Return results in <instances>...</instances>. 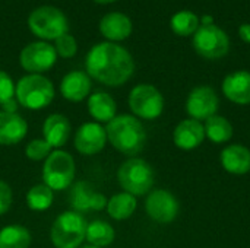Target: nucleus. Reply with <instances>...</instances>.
<instances>
[{
  "label": "nucleus",
  "instance_id": "36",
  "mask_svg": "<svg viewBox=\"0 0 250 248\" xmlns=\"http://www.w3.org/2000/svg\"><path fill=\"white\" fill-rule=\"evenodd\" d=\"M94 1L101 3V4H107V3H113V1H116V0H94Z\"/></svg>",
  "mask_w": 250,
  "mask_h": 248
},
{
  "label": "nucleus",
  "instance_id": "13",
  "mask_svg": "<svg viewBox=\"0 0 250 248\" xmlns=\"http://www.w3.org/2000/svg\"><path fill=\"white\" fill-rule=\"evenodd\" d=\"M107 142L105 127L97 121L81 124L73 137L75 149L83 156H94L100 153L105 148Z\"/></svg>",
  "mask_w": 250,
  "mask_h": 248
},
{
  "label": "nucleus",
  "instance_id": "32",
  "mask_svg": "<svg viewBox=\"0 0 250 248\" xmlns=\"http://www.w3.org/2000/svg\"><path fill=\"white\" fill-rule=\"evenodd\" d=\"M12 202H13V193L10 186L6 181L0 180V216L9 212Z\"/></svg>",
  "mask_w": 250,
  "mask_h": 248
},
{
  "label": "nucleus",
  "instance_id": "21",
  "mask_svg": "<svg viewBox=\"0 0 250 248\" xmlns=\"http://www.w3.org/2000/svg\"><path fill=\"white\" fill-rule=\"evenodd\" d=\"M133 25L127 15L120 12L107 13L100 22V31L110 42L126 39L132 34Z\"/></svg>",
  "mask_w": 250,
  "mask_h": 248
},
{
  "label": "nucleus",
  "instance_id": "10",
  "mask_svg": "<svg viewBox=\"0 0 250 248\" xmlns=\"http://www.w3.org/2000/svg\"><path fill=\"white\" fill-rule=\"evenodd\" d=\"M57 61L54 45L47 41H35L22 48L19 54V64L31 75H41L50 70Z\"/></svg>",
  "mask_w": 250,
  "mask_h": 248
},
{
  "label": "nucleus",
  "instance_id": "8",
  "mask_svg": "<svg viewBox=\"0 0 250 248\" xmlns=\"http://www.w3.org/2000/svg\"><path fill=\"white\" fill-rule=\"evenodd\" d=\"M127 102L132 115L148 121L157 120L164 111L163 94L149 83H139L132 88Z\"/></svg>",
  "mask_w": 250,
  "mask_h": 248
},
{
  "label": "nucleus",
  "instance_id": "31",
  "mask_svg": "<svg viewBox=\"0 0 250 248\" xmlns=\"http://www.w3.org/2000/svg\"><path fill=\"white\" fill-rule=\"evenodd\" d=\"M13 98H15V82L6 72L0 70V105H3L4 102Z\"/></svg>",
  "mask_w": 250,
  "mask_h": 248
},
{
  "label": "nucleus",
  "instance_id": "22",
  "mask_svg": "<svg viewBox=\"0 0 250 248\" xmlns=\"http://www.w3.org/2000/svg\"><path fill=\"white\" fill-rule=\"evenodd\" d=\"M88 113L94 121L103 124L117 115V104L107 92H94L88 96Z\"/></svg>",
  "mask_w": 250,
  "mask_h": 248
},
{
  "label": "nucleus",
  "instance_id": "17",
  "mask_svg": "<svg viewBox=\"0 0 250 248\" xmlns=\"http://www.w3.org/2000/svg\"><path fill=\"white\" fill-rule=\"evenodd\" d=\"M224 96L237 105L250 104V72L236 70L227 75L221 85Z\"/></svg>",
  "mask_w": 250,
  "mask_h": 248
},
{
  "label": "nucleus",
  "instance_id": "29",
  "mask_svg": "<svg viewBox=\"0 0 250 248\" xmlns=\"http://www.w3.org/2000/svg\"><path fill=\"white\" fill-rule=\"evenodd\" d=\"M53 151L54 149L42 137L41 139H32L25 146V155H26V158L31 159V161H34V162L45 161Z\"/></svg>",
  "mask_w": 250,
  "mask_h": 248
},
{
  "label": "nucleus",
  "instance_id": "23",
  "mask_svg": "<svg viewBox=\"0 0 250 248\" xmlns=\"http://www.w3.org/2000/svg\"><path fill=\"white\" fill-rule=\"evenodd\" d=\"M138 208V200L135 196L122 191L114 196H111L107 200V213L114 221H126L129 219Z\"/></svg>",
  "mask_w": 250,
  "mask_h": 248
},
{
  "label": "nucleus",
  "instance_id": "15",
  "mask_svg": "<svg viewBox=\"0 0 250 248\" xmlns=\"http://www.w3.org/2000/svg\"><path fill=\"white\" fill-rule=\"evenodd\" d=\"M205 140V127L193 118L182 120L173 132V142L182 151H193Z\"/></svg>",
  "mask_w": 250,
  "mask_h": 248
},
{
  "label": "nucleus",
  "instance_id": "27",
  "mask_svg": "<svg viewBox=\"0 0 250 248\" xmlns=\"http://www.w3.org/2000/svg\"><path fill=\"white\" fill-rule=\"evenodd\" d=\"M54 191L44 183L32 186L26 193V206L32 212H44L51 208Z\"/></svg>",
  "mask_w": 250,
  "mask_h": 248
},
{
  "label": "nucleus",
  "instance_id": "24",
  "mask_svg": "<svg viewBox=\"0 0 250 248\" xmlns=\"http://www.w3.org/2000/svg\"><path fill=\"white\" fill-rule=\"evenodd\" d=\"M31 243L32 235L23 225L13 224L0 229V248H29Z\"/></svg>",
  "mask_w": 250,
  "mask_h": 248
},
{
  "label": "nucleus",
  "instance_id": "30",
  "mask_svg": "<svg viewBox=\"0 0 250 248\" xmlns=\"http://www.w3.org/2000/svg\"><path fill=\"white\" fill-rule=\"evenodd\" d=\"M54 50H56L57 56H60L63 58H70L78 51L76 39L69 32H66L63 35H60L57 39H54Z\"/></svg>",
  "mask_w": 250,
  "mask_h": 248
},
{
  "label": "nucleus",
  "instance_id": "6",
  "mask_svg": "<svg viewBox=\"0 0 250 248\" xmlns=\"http://www.w3.org/2000/svg\"><path fill=\"white\" fill-rule=\"evenodd\" d=\"M76 175V165L73 156L63 151L54 149L42 164V183L53 191H63L69 189Z\"/></svg>",
  "mask_w": 250,
  "mask_h": 248
},
{
  "label": "nucleus",
  "instance_id": "4",
  "mask_svg": "<svg viewBox=\"0 0 250 248\" xmlns=\"http://www.w3.org/2000/svg\"><path fill=\"white\" fill-rule=\"evenodd\" d=\"M117 181L123 191L138 197L152 190L155 174L152 167L142 158L133 156L126 159L117 170Z\"/></svg>",
  "mask_w": 250,
  "mask_h": 248
},
{
  "label": "nucleus",
  "instance_id": "20",
  "mask_svg": "<svg viewBox=\"0 0 250 248\" xmlns=\"http://www.w3.org/2000/svg\"><path fill=\"white\" fill-rule=\"evenodd\" d=\"M220 162L229 174L245 175L250 171V149L239 143L229 145L221 151Z\"/></svg>",
  "mask_w": 250,
  "mask_h": 248
},
{
  "label": "nucleus",
  "instance_id": "1",
  "mask_svg": "<svg viewBox=\"0 0 250 248\" xmlns=\"http://www.w3.org/2000/svg\"><path fill=\"white\" fill-rule=\"evenodd\" d=\"M85 67L91 79L105 86H122L133 76L135 60L125 47L100 42L88 51Z\"/></svg>",
  "mask_w": 250,
  "mask_h": 248
},
{
  "label": "nucleus",
  "instance_id": "12",
  "mask_svg": "<svg viewBox=\"0 0 250 248\" xmlns=\"http://www.w3.org/2000/svg\"><path fill=\"white\" fill-rule=\"evenodd\" d=\"M220 107V98L214 88L208 85H201L193 88L186 99V113L189 118L198 121H207L217 114Z\"/></svg>",
  "mask_w": 250,
  "mask_h": 248
},
{
  "label": "nucleus",
  "instance_id": "19",
  "mask_svg": "<svg viewBox=\"0 0 250 248\" xmlns=\"http://www.w3.org/2000/svg\"><path fill=\"white\" fill-rule=\"evenodd\" d=\"M28 133V123L18 113L0 111V145L12 146L25 139Z\"/></svg>",
  "mask_w": 250,
  "mask_h": 248
},
{
  "label": "nucleus",
  "instance_id": "11",
  "mask_svg": "<svg viewBox=\"0 0 250 248\" xmlns=\"http://www.w3.org/2000/svg\"><path fill=\"white\" fill-rule=\"evenodd\" d=\"M180 210L179 200L173 193L164 189L151 190L145 200V212L146 215L157 224H171L176 221Z\"/></svg>",
  "mask_w": 250,
  "mask_h": 248
},
{
  "label": "nucleus",
  "instance_id": "28",
  "mask_svg": "<svg viewBox=\"0 0 250 248\" xmlns=\"http://www.w3.org/2000/svg\"><path fill=\"white\" fill-rule=\"evenodd\" d=\"M170 26L176 35L190 37L201 26V20H199V16L196 13H193L190 10H180L171 16Z\"/></svg>",
  "mask_w": 250,
  "mask_h": 248
},
{
  "label": "nucleus",
  "instance_id": "34",
  "mask_svg": "<svg viewBox=\"0 0 250 248\" xmlns=\"http://www.w3.org/2000/svg\"><path fill=\"white\" fill-rule=\"evenodd\" d=\"M18 101L16 99H10V101H7V102H4L1 107H3V110L1 111H6V113H16L18 111Z\"/></svg>",
  "mask_w": 250,
  "mask_h": 248
},
{
  "label": "nucleus",
  "instance_id": "16",
  "mask_svg": "<svg viewBox=\"0 0 250 248\" xmlns=\"http://www.w3.org/2000/svg\"><path fill=\"white\" fill-rule=\"evenodd\" d=\"M72 124L63 114L53 113L42 123V139L53 148L62 149L70 139Z\"/></svg>",
  "mask_w": 250,
  "mask_h": 248
},
{
  "label": "nucleus",
  "instance_id": "3",
  "mask_svg": "<svg viewBox=\"0 0 250 248\" xmlns=\"http://www.w3.org/2000/svg\"><path fill=\"white\" fill-rule=\"evenodd\" d=\"M56 95L53 82L42 75H26L15 85V98L26 110L38 111L48 107Z\"/></svg>",
  "mask_w": 250,
  "mask_h": 248
},
{
  "label": "nucleus",
  "instance_id": "33",
  "mask_svg": "<svg viewBox=\"0 0 250 248\" xmlns=\"http://www.w3.org/2000/svg\"><path fill=\"white\" fill-rule=\"evenodd\" d=\"M239 37L246 44H250V23H242L239 26Z\"/></svg>",
  "mask_w": 250,
  "mask_h": 248
},
{
  "label": "nucleus",
  "instance_id": "14",
  "mask_svg": "<svg viewBox=\"0 0 250 248\" xmlns=\"http://www.w3.org/2000/svg\"><path fill=\"white\" fill-rule=\"evenodd\" d=\"M70 206L75 212H89V210H103L107 206V197L103 193H98L86 181L76 183L70 190Z\"/></svg>",
  "mask_w": 250,
  "mask_h": 248
},
{
  "label": "nucleus",
  "instance_id": "2",
  "mask_svg": "<svg viewBox=\"0 0 250 248\" xmlns=\"http://www.w3.org/2000/svg\"><path fill=\"white\" fill-rule=\"evenodd\" d=\"M108 143L120 153L133 158L146 143V132L139 118L132 114H117L105 126Z\"/></svg>",
  "mask_w": 250,
  "mask_h": 248
},
{
  "label": "nucleus",
  "instance_id": "5",
  "mask_svg": "<svg viewBox=\"0 0 250 248\" xmlns=\"http://www.w3.org/2000/svg\"><path fill=\"white\" fill-rule=\"evenodd\" d=\"M86 227L88 222L81 213L66 210L60 213L51 225V244L54 248H79L85 241Z\"/></svg>",
  "mask_w": 250,
  "mask_h": 248
},
{
  "label": "nucleus",
  "instance_id": "35",
  "mask_svg": "<svg viewBox=\"0 0 250 248\" xmlns=\"http://www.w3.org/2000/svg\"><path fill=\"white\" fill-rule=\"evenodd\" d=\"M201 25H212L214 23V18L211 15H204L202 18H199Z\"/></svg>",
  "mask_w": 250,
  "mask_h": 248
},
{
  "label": "nucleus",
  "instance_id": "25",
  "mask_svg": "<svg viewBox=\"0 0 250 248\" xmlns=\"http://www.w3.org/2000/svg\"><path fill=\"white\" fill-rule=\"evenodd\" d=\"M205 137L215 145L227 143L233 137V124L223 115H212L204 124Z\"/></svg>",
  "mask_w": 250,
  "mask_h": 248
},
{
  "label": "nucleus",
  "instance_id": "18",
  "mask_svg": "<svg viewBox=\"0 0 250 248\" xmlns=\"http://www.w3.org/2000/svg\"><path fill=\"white\" fill-rule=\"evenodd\" d=\"M92 82L88 73L81 70H73L64 75L60 82V94L64 99L70 102H81L91 95Z\"/></svg>",
  "mask_w": 250,
  "mask_h": 248
},
{
  "label": "nucleus",
  "instance_id": "37",
  "mask_svg": "<svg viewBox=\"0 0 250 248\" xmlns=\"http://www.w3.org/2000/svg\"><path fill=\"white\" fill-rule=\"evenodd\" d=\"M79 248H100V247H95V246H89V244H86V246H81Z\"/></svg>",
  "mask_w": 250,
  "mask_h": 248
},
{
  "label": "nucleus",
  "instance_id": "7",
  "mask_svg": "<svg viewBox=\"0 0 250 248\" xmlns=\"http://www.w3.org/2000/svg\"><path fill=\"white\" fill-rule=\"evenodd\" d=\"M28 26L41 39H57L69 29L67 19L54 6H40L28 18Z\"/></svg>",
  "mask_w": 250,
  "mask_h": 248
},
{
  "label": "nucleus",
  "instance_id": "26",
  "mask_svg": "<svg viewBox=\"0 0 250 248\" xmlns=\"http://www.w3.org/2000/svg\"><path fill=\"white\" fill-rule=\"evenodd\" d=\"M114 238H116V231L105 221L97 219V221L89 222L88 227H86L85 240L88 241L89 246L104 248L110 246V244H113Z\"/></svg>",
  "mask_w": 250,
  "mask_h": 248
},
{
  "label": "nucleus",
  "instance_id": "9",
  "mask_svg": "<svg viewBox=\"0 0 250 248\" xmlns=\"http://www.w3.org/2000/svg\"><path fill=\"white\" fill-rule=\"evenodd\" d=\"M192 45L195 51L207 60H218L227 56L230 50V38L218 25H201L193 34Z\"/></svg>",
  "mask_w": 250,
  "mask_h": 248
}]
</instances>
